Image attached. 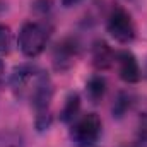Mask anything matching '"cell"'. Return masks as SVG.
<instances>
[{
    "mask_svg": "<svg viewBox=\"0 0 147 147\" xmlns=\"http://www.w3.org/2000/svg\"><path fill=\"white\" fill-rule=\"evenodd\" d=\"M10 89L21 101H28L38 115L48 113L53 86L48 74L36 65H19L10 74Z\"/></svg>",
    "mask_w": 147,
    "mask_h": 147,
    "instance_id": "cell-1",
    "label": "cell"
},
{
    "mask_svg": "<svg viewBox=\"0 0 147 147\" xmlns=\"http://www.w3.org/2000/svg\"><path fill=\"white\" fill-rule=\"evenodd\" d=\"M101 118L96 113H86L72 121L70 139L77 147H92L101 135Z\"/></svg>",
    "mask_w": 147,
    "mask_h": 147,
    "instance_id": "cell-2",
    "label": "cell"
},
{
    "mask_svg": "<svg viewBox=\"0 0 147 147\" xmlns=\"http://www.w3.org/2000/svg\"><path fill=\"white\" fill-rule=\"evenodd\" d=\"M19 48L21 51L29 57V58H34L38 57L46 43H48V28L43 24V22H26L21 31H19Z\"/></svg>",
    "mask_w": 147,
    "mask_h": 147,
    "instance_id": "cell-3",
    "label": "cell"
},
{
    "mask_svg": "<svg viewBox=\"0 0 147 147\" xmlns=\"http://www.w3.org/2000/svg\"><path fill=\"white\" fill-rule=\"evenodd\" d=\"M106 29L111 34V38H115L118 43H132L135 39V24L132 16L121 9V7H115L108 16L106 21Z\"/></svg>",
    "mask_w": 147,
    "mask_h": 147,
    "instance_id": "cell-4",
    "label": "cell"
},
{
    "mask_svg": "<svg viewBox=\"0 0 147 147\" xmlns=\"http://www.w3.org/2000/svg\"><path fill=\"white\" fill-rule=\"evenodd\" d=\"M79 55V43L77 39L72 38H65L62 39L55 50H53V63L57 70H67L70 69Z\"/></svg>",
    "mask_w": 147,
    "mask_h": 147,
    "instance_id": "cell-5",
    "label": "cell"
},
{
    "mask_svg": "<svg viewBox=\"0 0 147 147\" xmlns=\"http://www.w3.org/2000/svg\"><path fill=\"white\" fill-rule=\"evenodd\" d=\"M115 63L118 67V74L125 82H137L140 79V67L132 51H118L115 55Z\"/></svg>",
    "mask_w": 147,
    "mask_h": 147,
    "instance_id": "cell-6",
    "label": "cell"
},
{
    "mask_svg": "<svg viewBox=\"0 0 147 147\" xmlns=\"http://www.w3.org/2000/svg\"><path fill=\"white\" fill-rule=\"evenodd\" d=\"M115 55L113 50L105 41H96L92 46V63L98 70H106L115 63Z\"/></svg>",
    "mask_w": 147,
    "mask_h": 147,
    "instance_id": "cell-7",
    "label": "cell"
},
{
    "mask_svg": "<svg viewBox=\"0 0 147 147\" xmlns=\"http://www.w3.org/2000/svg\"><path fill=\"white\" fill-rule=\"evenodd\" d=\"M86 92H87V98L91 99V103H99L106 92V82L101 75H94L87 80L86 84Z\"/></svg>",
    "mask_w": 147,
    "mask_h": 147,
    "instance_id": "cell-8",
    "label": "cell"
},
{
    "mask_svg": "<svg viewBox=\"0 0 147 147\" xmlns=\"http://www.w3.org/2000/svg\"><path fill=\"white\" fill-rule=\"evenodd\" d=\"M79 108H80V98L77 92H70L65 99V105H63V110L60 113V118L62 121L65 123H72L74 120L77 118V113H79Z\"/></svg>",
    "mask_w": 147,
    "mask_h": 147,
    "instance_id": "cell-9",
    "label": "cell"
},
{
    "mask_svg": "<svg viewBox=\"0 0 147 147\" xmlns=\"http://www.w3.org/2000/svg\"><path fill=\"white\" fill-rule=\"evenodd\" d=\"M10 43H12V33L9 26L0 24V53H7L10 50Z\"/></svg>",
    "mask_w": 147,
    "mask_h": 147,
    "instance_id": "cell-10",
    "label": "cell"
},
{
    "mask_svg": "<svg viewBox=\"0 0 147 147\" xmlns=\"http://www.w3.org/2000/svg\"><path fill=\"white\" fill-rule=\"evenodd\" d=\"M128 108H130V98H128V94H118V99L113 105V115L123 116V113Z\"/></svg>",
    "mask_w": 147,
    "mask_h": 147,
    "instance_id": "cell-11",
    "label": "cell"
},
{
    "mask_svg": "<svg viewBox=\"0 0 147 147\" xmlns=\"http://www.w3.org/2000/svg\"><path fill=\"white\" fill-rule=\"evenodd\" d=\"M139 137H140V140L147 142V113H144L139 120Z\"/></svg>",
    "mask_w": 147,
    "mask_h": 147,
    "instance_id": "cell-12",
    "label": "cell"
},
{
    "mask_svg": "<svg viewBox=\"0 0 147 147\" xmlns=\"http://www.w3.org/2000/svg\"><path fill=\"white\" fill-rule=\"evenodd\" d=\"M62 2V5H65V7H72V5H77L79 2H82V0H60Z\"/></svg>",
    "mask_w": 147,
    "mask_h": 147,
    "instance_id": "cell-13",
    "label": "cell"
},
{
    "mask_svg": "<svg viewBox=\"0 0 147 147\" xmlns=\"http://www.w3.org/2000/svg\"><path fill=\"white\" fill-rule=\"evenodd\" d=\"M3 77H5V65H3V62L0 60V84H2V80H3Z\"/></svg>",
    "mask_w": 147,
    "mask_h": 147,
    "instance_id": "cell-14",
    "label": "cell"
},
{
    "mask_svg": "<svg viewBox=\"0 0 147 147\" xmlns=\"http://www.w3.org/2000/svg\"><path fill=\"white\" fill-rule=\"evenodd\" d=\"M121 147H140V146H137V144H125V146H121Z\"/></svg>",
    "mask_w": 147,
    "mask_h": 147,
    "instance_id": "cell-15",
    "label": "cell"
},
{
    "mask_svg": "<svg viewBox=\"0 0 147 147\" xmlns=\"http://www.w3.org/2000/svg\"><path fill=\"white\" fill-rule=\"evenodd\" d=\"M146 75H147V65H146Z\"/></svg>",
    "mask_w": 147,
    "mask_h": 147,
    "instance_id": "cell-16",
    "label": "cell"
}]
</instances>
